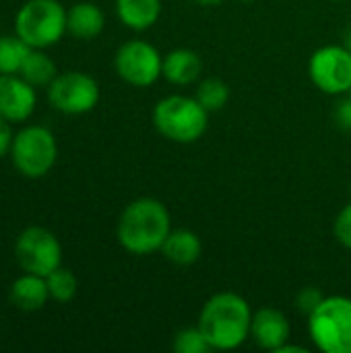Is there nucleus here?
Here are the masks:
<instances>
[{
    "label": "nucleus",
    "mask_w": 351,
    "mask_h": 353,
    "mask_svg": "<svg viewBox=\"0 0 351 353\" xmlns=\"http://www.w3.org/2000/svg\"><path fill=\"white\" fill-rule=\"evenodd\" d=\"M170 232L172 217L168 207L151 196H143L128 203L116 228L120 246L137 256H147L151 252L161 250Z\"/></svg>",
    "instance_id": "f257e3e1"
},
{
    "label": "nucleus",
    "mask_w": 351,
    "mask_h": 353,
    "mask_svg": "<svg viewBox=\"0 0 351 353\" xmlns=\"http://www.w3.org/2000/svg\"><path fill=\"white\" fill-rule=\"evenodd\" d=\"M250 304L234 292H221L205 302L197 327L207 337L211 350L230 352L246 343L250 337Z\"/></svg>",
    "instance_id": "f03ea898"
},
{
    "label": "nucleus",
    "mask_w": 351,
    "mask_h": 353,
    "mask_svg": "<svg viewBox=\"0 0 351 353\" xmlns=\"http://www.w3.org/2000/svg\"><path fill=\"white\" fill-rule=\"evenodd\" d=\"M153 124L168 141L188 145L205 134L209 112L199 103L197 97L168 95L157 101L153 110Z\"/></svg>",
    "instance_id": "7ed1b4c3"
},
{
    "label": "nucleus",
    "mask_w": 351,
    "mask_h": 353,
    "mask_svg": "<svg viewBox=\"0 0 351 353\" xmlns=\"http://www.w3.org/2000/svg\"><path fill=\"white\" fill-rule=\"evenodd\" d=\"M308 333L323 353H351V298H323L308 314Z\"/></svg>",
    "instance_id": "20e7f679"
},
{
    "label": "nucleus",
    "mask_w": 351,
    "mask_h": 353,
    "mask_svg": "<svg viewBox=\"0 0 351 353\" xmlns=\"http://www.w3.org/2000/svg\"><path fill=\"white\" fill-rule=\"evenodd\" d=\"M14 31L33 50H46L62 39L66 10L58 0H27L17 12Z\"/></svg>",
    "instance_id": "39448f33"
},
{
    "label": "nucleus",
    "mask_w": 351,
    "mask_h": 353,
    "mask_svg": "<svg viewBox=\"0 0 351 353\" xmlns=\"http://www.w3.org/2000/svg\"><path fill=\"white\" fill-rule=\"evenodd\" d=\"M10 157L14 168L27 178L46 176L58 157V145L54 134L43 126L23 128L10 147Z\"/></svg>",
    "instance_id": "423d86ee"
},
{
    "label": "nucleus",
    "mask_w": 351,
    "mask_h": 353,
    "mask_svg": "<svg viewBox=\"0 0 351 353\" xmlns=\"http://www.w3.org/2000/svg\"><path fill=\"white\" fill-rule=\"evenodd\" d=\"M14 254L25 273L48 277L62 263V246L58 238L39 225L27 228L19 234Z\"/></svg>",
    "instance_id": "0eeeda50"
},
{
    "label": "nucleus",
    "mask_w": 351,
    "mask_h": 353,
    "mask_svg": "<svg viewBox=\"0 0 351 353\" xmlns=\"http://www.w3.org/2000/svg\"><path fill=\"white\" fill-rule=\"evenodd\" d=\"M161 64L163 56L145 39L124 41L114 56L118 77L132 87H151L161 77Z\"/></svg>",
    "instance_id": "6e6552de"
},
{
    "label": "nucleus",
    "mask_w": 351,
    "mask_h": 353,
    "mask_svg": "<svg viewBox=\"0 0 351 353\" xmlns=\"http://www.w3.org/2000/svg\"><path fill=\"white\" fill-rule=\"evenodd\" d=\"M48 99L62 114H87L99 101V85L85 72L68 70L58 74L48 85Z\"/></svg>",
    "instance_id": "1a4fd4ad"
},
{
    "label": "nucleus",
    "mask_w": 351,
    "mask_h": 353,
    "mask_svg": "<svg viewBox=\"0 0 351 353\" xmlns=\"http://www.w3.org/2000/svg\"><path fill=\"white\" fill-rule=\"evenodd\" d=\"M310 81L327 95L351 91V52L345 46L319 48L308 60Z\"/></svg>",
    "instance_id": "9d476101"
},
{
    "label": "nucleus",
    "mask_w": 351,
    "mask_h": 353,
    "mask_svg": "<svg viewBox=\"0 0 351 353\" xmlns=\"http://www.w3.org/2000/svg\"><path fill=\"white\" fill-rule=\"evenodd\" d=\"M37 103L33 85L21 74H0V118L8 122L27 120Z\"/></svg>",
    "instance_id": "9b49d317"
},
{
    "label": "nucleus",
    "mask_w": 351,
    "mask_h": 353,
    "mask_svg": "<svg viewBox=\"0 0 351 353\" xmlns=\"http://www.w3.org/2000/svg\"><path fill=\"white\" fill-rule=\"evenodd\" d=\"M290 335H292V327L281 310L261 308L252 314L250 337L261 350L277 352L283 343L290 341Z\"/></svg>",
    "instance_id": "f8f14e48"
},
{
    "label": "nucleus",
    "mask_w": 351,
    "mask_h": 353,
    "mask_svg": "<svg viewBox=\"0 0 351 353\" xmlns=\"http://www.w3.org/2000/svg\"><path fill=\"white\" fill-rule=\"evenodd\" d=\"M201 72H203V60L194 50L176 48L163 56L161 77L172 85H180V87L192 85L201 79Z\"/></svg>",
    "instance_id": "ddd939ff"
},
{
    "label": "nucleus",
    "mask_w": 351,
    "mask_h": 353,
    "mask_svg": "<svg viewBox=\"0 0 351 353\" xmlns=\"http://www.w3.org/2000/svg\"><path fill=\"white\" fill-rule=\"evenodd\" d=\"M106 17L93 2H77L66 10V31L77 39H93L103 31Z\"/></svg>",
    "instance_id": "4468645a"
},
{
    "label": "nucleus",
    "mask_w": 351,
    "mask_h": 353,
    "mask_svg": "<svg viewBox=\"0 0 351 353\" xmlns=\"http://www.w3.org/2000/svg\"><path fill=\"white\" fill-rule=\"evenodd\" d=\"M48 298H50L48 283H46V277L41 275L25 273L10 288V302L19 310H25V312H35L43 308Z\"/></svg>",
    "instance_id": "2eb2a0df"
},
{
    "label": "nucleus",
    "mask_w": 351,
    "mask_h": 353,
    "mask_svg": "<svg viewBox=\"0 0 351 353\" xmlns=\"http://www.w3.org/2000/svg\"><path fill=\"white\" fill-rule=\"evenodd\" d=\"M159 252L170 263L180 265V267H188L201 259L203 244H201V238L190 230H172Z\"/></svg>",
    "instance_id": "dca6fc26"
},
{
    "label": "nucleus",
    "mask_w": 351,
    "mask_h": 353,
    "mask_svg": "<svg viewBox=\"0 0 351 353\" xmlns=\"http://www.w3.org/2000/svg\"><path fill=\"white\" fill-rule=\"evenodd\" d=\"M118 19L132 31L153 27L161 14V0H116Z\"/></svg>",
    "instance_id": "f3484780"
},
{
    "label": "nucleus",
    "mask_w": 351,
    "mask_h": 353,
    "mask_svg": "<svg viewBox=\"0 0 351 353\" xmlns=\"http://www.w3.org/2000/svg\"><path fill=\"white\" fill-rule=\"evenodd\" d=\"M19 74L33 87H43V85H50L56 77H58V70H56V64L50 56H46L41 50H31L29 56L25 58Z\"/></svg>",
    "instance_id": "a211bd4d"
},
{
    "label": "nucleus",
    "mask_w": 351,
    "mask_h": 353,
    "mask_svg": "<svg viewBox=\"0 0 351 353\" xmlns=\"http://www.w3.org/2000/svg\"><path fill=\"white\" fill-rule=\"evenodd\" d=\"M31 50L19 35H0V74H19Z\"/></svg>",
    "instance_id": "6ab92c4d"
},
{
    "label": "nucleus",
    "mask_w": 351,
    "mask_h": 353,
    "mask_svg": "<svg viewBox=\"0 0 351 353\" xmlns=\"http://www.w3.org/2000/svg\"><path fill=\"white\" fill-rule=\"evenodd\" d=\"M194 97L199 99V103L211 114V112H219L221 108H225V103L230 101V87L228 83H223L217 77H209L203 79L194 91Z\"/></svg>",
    "instance_id": "aec40b11"
},
{
    "label": "nucleus",
    "mask_w": 351,
    "mask_h": 353,
    "mask_svg": "<svg viewBox=\"0 0 351 353\" xmlns=\"http://www.w3.org/2000/svg\"><path fill=\"white\" fill-rule=\"evenodd\" d=\"M46 283H48L50 298H54L56 302H70L77 296V290H79L77 277L68 269H62V267L54 269L46 277Z\"/></svg>",
    "instance_id": "412c9836"
},
{
    "label": "nucleus",
    "mask_w": 351,
    "mask_h": 353,
    "mask_svg": "<svg viewBox=\"0 0 351 353\" xmlns=\"http://www.w3.org/2000/svg\"><path fill=\"white\" fill-rule=\"evenodd\" d=\"M174 352L176 353H209L213 352L207 337L199 327L182 329L174 335Z\"/></svg>",
    "instance_id": "4be33fe9"
},
{
    "label": "nucleus",
    "mask_w": 351,
    "mask_h": 353,
    "mask_svg": "<svg viewBox=\"0 0 351 353\" xmlns=\"http://www.w3.org/2000/svg\"><path fill=\"white\" fill-rule=\"evenodd\" d=\"M333 232H335L337 242L351 250V203L339 211V215L333 223Z\"/></svg>",
    "instance_id": "5701e85b"
},
{
    "label": "nucleus",
    "mask_w": 351,
    "mask_h": 353,
    "mask_svg": "<svg viewBox=\"0 0 351 353\" xmlns=\"http://www.w3.org/2000/svg\"><path fill=\"white\" fill-rule=\"evenodd\" d=\"M325 296H321V292L319 290H314V288H306V290H302L300 294H298V298H296V306L300 308V310H304L306 314H310L317 306H319V302L323 300Z\"/></svg>",
    "instance_id": "b1692460"
},
{
    "label": "nucleus",
    "mask_w": 351,
    "mask_h": 353,
    "mask_svg": "<svg viewBox=\"0 0 351 353\" xmlns=\"http://www.w3.org/2000/svg\"><path fill=\"white\" fill-rule=\"evenodd\" d=\"M12 141H14V137H12V130H10V124H8V120H4V118H0V159L10 151V147H12Z\"/></svg>",
    "instance_id": "393cba45"
},
{
    "label": "nucleus",
    "mask_w": 351,
    "mask_h": 353,
    "mask_svg": "<svg viewBox=\"0 0 351 353\" xmlns=\"http://www.w3.org/2000/svg\"><path fill=\"white\" fill-rule=\"evenodd\" d=\"M335 120H337V124H339L341 128L351 130V97L350 99H345V101H341V103L337 105V110H335Z\"/></svg>",
    "instance_id": "a878e982"
},
{
    "label": "nucleus",
    "mask_w": 351,
    "mask_h": 353,
    "mask_svg": "<svg viewBox=\"0 0 351 353\" xmlns=\"http://www.w3.org/2000/svg\"><path fill=\"white\" fill-rule=\"evenodd\" d=\"M308 353V347H302V345H290V343H283L275 353Z\"/></svg>",
    "instance_id": "bb28decb"
},
{
    "label": "nucleus",
    "mask_w": 351,
    "mask_h": 353,
    "mask_svg": "<svg viewBox=\"0 0 351 353\" xmlns=\"http://www.w3.org/2000/svg\"><path fill=\"white\" fill-rule=\"evenodd\" d=\"M343 46H345V48H348V50L351 52V27L348 29V31H345V37H343Z\"/></svg>",
    "instance_id": "cd10ccee"
},
{
    "label": "nucleus",
    "mask_w": 351,
    "mask_h": 353,
    "mask_svg": "<svg viewBox=\"0 0 351 353\" xmlns=\"http://www.w3.org/2000/svg\"><path fill=\"white\" fill-rule=\"evenodd\" d=\"M197 2H201V4H205V6H215V4H219V2H223V0H197Z\"/></svg>",
    "instance_id": "c85d7f7f"
},
{
    "label": "nucleus",
    "mask_w": 351,
    "mask_h": 353,
    "mask_svg": "<svg viewBox=\"0 0 351 353\" xmlns=\"http://www.w3.org/2000/svg\"><path fill=\"white\" fill-rule=\"evenodd\" d=\"M333 2H343V0H333Z\"/></svg>",
    "instance_id": "c756f323"
},
{
    "label": "nucleus",
    "mask_w": 351,
    "mask_h": 353,
    "mask_svg": "<svg viewBox=\"0 0 351 353\" xmlns=\"http://www.w3.org/2000/svg\"><path fill=\"white\" fill-rule=\"evenodd\" d=\"M350 97H351V91H350Z\"/></svg>",
    "instance_id": "7c9ffc66"
},
{
    "label": "nucleus",
    "mask_w": 351,
    "mask_h": 353,
    "mask_svg": "<svg viewBox=\"0 0 351 353\" xmlns=\"http://www.w3.org/2000/svg\"><path fill=\"white\" fill-rule=\"evenodd\" d=\"M350 190H351V188H350Z\"/></svg>",
    "instance_id": "2f4dec72"
}]
</instances>
